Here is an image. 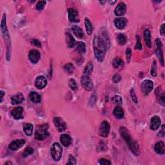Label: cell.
Masks as SVG:
<instances>
[{"instance_id":"obj_43","label":"cell","mask_w":165,"mask_h":165,"mask_svg":"<svg viewBox=\"0 0 165 165\" xmlns=\"http://www.w3.org/2000/svg\"><path fill=\"white\" fill-rule=\"evenodd\" d=\"M126 55H127V59L128 62H130V59H131V56H132V51H131V49L128 48L127 49V51H126Z\"/></svg>"},{"instance_id":"obj_16","label":"cell","mask_w":165,"mask_h":165,"mask_svg":"<svg viewBox=\"0 0 165 165\" xmlns=\"http://www.w3.org/2000/svg\"><path fill=\"white\" fill-rule=\"evenodd\" d=\"M127 11V6L124 3H120L115 9V14L117 16L124 15Z\"/></svg>"},{"instance_id":"obj_36","label":"cell","mask_w":165,"mask_h":165,"mask_svg":"<svg viewBox=\"0 0 165 165\" xmlns=\"http://www.w3.org/2000/svg\"><path fill=\"white\" fill-rule=\"evenodd\" d=\"M68 85L72 90H76L78 89L77 82L75 81V80H74V79H70V81H69Z\"/></svg>"},{"instance_id":"obj_9","label":"cell","mask_w":165,"mask_h":165,"mask_svg":"<svg viewBox=\"0 0 165 165\" xmlns=\"http://www.w3.org/2000/svg\"><path fill=\"white\" fill-rule=\"evenodd\" d=\"M68 19L70 22L78 23L80 22V18H79V13L77 10L74 8H69L68 9Z\"/></svg>"},{"instance_id":"obj_24","label":"cell","mask_w":165,"mask_h":165,"mask_svg":"<svg viewBox=\"0 0 165 165\" xmlns=\"http://www.w3.org/2000/svg\"><path fill=\"white\" fill-rule=\"evenodd\" d=\"M100 36L101 38L103 39L104 41L106 43L107 46L109 47L110 46V39H109V36H108V32L106 31V29L105 28H102L100 31Z\"/></svg>"},{"instance_id":"obj_6","label":"cell","mask_w":165,"mask_h":165,"mask_svg":"<svg viewBox=\"0 0 165 165\" xmlns=\"http://www.w3.org/2000/svg\"><path fill=\"white\" fill-rule=\"evenodd\" d=\"M154 88L153 81L150 80H144L141 84V91L144 95L149 94L152 91Z\"/></svg>"},{"instance_id":"obj_48","label":"cell","mask_w":165,"mask_h":165,"mask_svg":"<svg viewBox=\"0 0 165 165\" xmlns=\"http://www.w3.org/2000/svg\"><path fill=\"white\" fill-rule=\"evenodd\" d=\"M1 103H2V101H3V96H4V95H5V92H3V90H1Z\"/></svg>"},{"instance_id":"obj_35","label":"cell","mask_w":165,"mask_h":165,"mask_svg":"<svg viewBox=\"0 0 165 165\" xmlns=\"http://www.w3.org/2000/svg\"><path fill=\"white\" fill-rule=\"evenodd\" d=\"M112 102L114 104H116L118 105H121L123 103V100L119 95H115V96L112 98Z\"/></svg>"},{"instance_id":"obj_11","label":"cell","mask_w":165,"mask_h":165,"mask_svg":"<svg viewBox=\"0 0 165 165\" xmlns=\"http://www.w3.org/2000/svg\"><path fill=\"white\" fill-rule=\"evenodd\" d=\"M156 44H157V48L156 51V54L157 56V58H159L161 65L163 66L164 65V59H163V55L162 43H161V41L159 39L157 38L156 39Z\"/></svg>"},{"instance_id":"obj_45","label":"cell","mask_w":165,"mask_h":165,"mask_svg":"<svg viewBox=\"0 0 165 165\" xmlns=\"http://www.w3.org/2000/svg\"><path fill=\"white\" fill-rule=\"evenodd\" d=\"M99 163L101 165H104V164H111V162L108 160H107L105 159H101L99 161Z\"/></svg>"},{"instance_id":"obj_3","label":"cell","mask_w":165,"mask_h":165,"mask_svg":"<svg viewBox=\"0 0 165 165\" xmlns=\"http://www.w3.org/2000/svg\"><path fill=\"white\" fill-rule=\"evenodd\" d=\"M48 126L47 124L39 125L37 127L36 133L35 138L38 141H43L45 138H47L48 136Z\"/></svg>"},{"instance_id":"obj_2","label":"cell","mask_w":165,"mask_h":165,"mask_svg":"<svg viewBox=\"0 0 165 165\" xmlns=\"http://www.w3.org/2000/svg\"><path fill=\"white\" fill-rule=\"evenodd\" d=\"M119 132L121 137L126 141L128 147L132 152L134 155H136V156H139L140 154L139 146L137 142L135 141L134 139L131 137L127 128L124 127H121L120 128Z\"/></svg>"},{"instance_id":"obj_10","label":"cell","mask_w":165,"mask_h":165,"mask_svg":"<svg viewBox=\"0 0 165 165\" xmlns=\"http://www.w3.org/2000/svg\"><path fill=\"white\" fill-rule=\"evenodd\" d=\"M25 143V140L23 139L13 141L12 143H10L9 148L12 151H17L19 148H21Z\"/></svg>"},{"instance_id":"obj_18","label":"cell","mask_w":165,"mask_h":165,"mask_svg":"<svg viewBox=\"0 0 165 165\" xmlns=\"http://www.w3.org/2000/svg\"><path fill=\"white\" fill-rule=\"evenodd\" d=\"M23 108L22 107H17L13 109L11 112V114L15 119H21L23 117Z\"/></svg>"},{"instance_id":"obj_34","label":"cell","mask_w":165,"mask_h":165,"mask_svg":"<svg viewBox=\"0 0 165 165\" xmlns=\"http://www.w3.org/2000/svg\"><path fill=\"white\" fill-rule=\"evenodd\" d=\"M33 152H34V149L32 147H27L25 149L24 151L23 152V157H27L28 156H29L30 155H31L33 154Z\"/></svg>"},{"instance_id":"obj_42","label":"cell","mask_w":165,"mask_h":165,"mask_svg":"<svg viewBox=\"0 0 165 165\" xmlns=\"http://www.w3.org/2000/svg\"><path fill=\"white\" fill-rule=\"evenodd\" d=\"M113 81L114 82H115V83H117V82H119L121 80V76L119 75V74H115L114 76H113Z\"/></svg>"},{"instance_id":"obj_27","label":"cell","mask_w":165,"mask_h":165,"mask_svg":"<svg viewBox=\"0 0 165 165\" xmlns=\"http://www.w3.org/2000/svg\"><path fill=\"white\" fill-rule=\"evenodd\" d=\"M29 97L31 99V100L35 103H38L41 100V97L40 96V95L38 94V93H36L35 92H31V93L29 94Z\"/></svg>"},{"instance_id":"obj_31","label":"cell","mask_w":165,"mask_h":165,"mask_svg":"<svg viewBox=\"0 0 165 165\" xmlns=\"http://www.w3.org/2000/svg\"><path fill=\"white\" fill-rule=\"evenodd\" d=\"M112 65L115 68H119L121 67H123L124 65V61L122 60V59L119 58H115L113 60V63Z\"/></svg>"},{"instance_id":"obj_15","label":"cell","mask_w":165,"mask_h":165,"mask_svg":"<svg viewBox=\"0 0 165 165\" xmlns=\"http://www.w3.org/2000/svg\"><path fill=\"white\" fill-rule=\"evenodd\" d=\"M127 23V19L124 18H117L115 19L114 24L118 29H123L126 27Z\"/></svg>"},{"instance_id":"obj_21","label":"cell","mask_w":165,"mask_h":165,"mask_svg":"<svg viewBox=\"0 0 165 165\" xmlns=\"http://www.w3.org/2000/svg\"><path fill=\"white\" fill-rule=\"evenodd\" d=\"M154 149L157 154L160 155H163L165 152V147L163 142L161 141H158L157 143L155 144Z\"/></svg>"},{"instance_id":"obj_13","label":"cell","mask_w":165,"mask_h":165,"mask_svg":"<svg viewBox=\"0 0 165 165\" xmlns=\"http://www.w3.org/2000/svg\"><path fill=\"white\" fill-rule=\"evenodd\" d=\"M28 58L29 60L32 63H37L39 59H40V53H39V51L34 50H34H31L28 54Z\"/></svg>"},{"instance_id":"obj_49","label":"cell","mask_w":165,"mask_h":165,"mask_svg":"<svg viewBox=\"0 0 165 165\" xmlns=\"http://www.w3.org/2000/svg\"><path fill=\"white\" fill-rule=\"evenodd\" d=\"M115 2H116L115 1H110V3H112V4H114V3H115Z\"/></svg>"},{"instance_id":"obj_50","label":"cell","mask_w":165,"mask_h":165,"mask_svg":"<svg viewBox=\"0 0 165 165\" xmlns=\"http://www.w3.org/2000/svg\"><path fill=\"white\" fill-rule=\"evenodd\" d=\"M12 164L11 162H8V163H6L5 164Z\"/></svg>"},{"instance_id":"obj_17","label":"cell","mask_w":165,"mask_h":165,"mask_svg":"<svg viewBox=\"0 0 165 165\" xmlns=\"http://www.w3.org/2000/svg\"><path fill=\"white\" fill-rule=\"evenodd\" d=\"M25 100L24 95L22 93H19L16 94L15 95H13L11 97V102L12 105H18V104H21Z\"/></svg>"},{"instance_id":"obj_7","label":"cell","mask_w":165,"mask_h":165,"mask_svg":"<svg viewBox=\"0 0 165 165\" xmlns=\"http://www.w3.org/2000/svg\"><path fill=\"white\" fill-rule=\"evenodd\" d=\"M110 132V124L107 121H104L101 123L99 128V135L101 137H106Z\"/></svg>"},{"instance_id":"obj_47","label":"cell","mask_w":165,"mask_h":165,"mask_svg":"<svg viewBox=\"0 0 165 165\" xmlns=\"http://www.w3.org/2000/svg\"><path fill=\"white\" fill-rule=\"evenodd\" d=\"M164 26H165V25L163 24L160 28V34L162 36H164Z\"/></svg>"},{"instance_id":"obj_5","label":"cell","mask_w":165,"mask_h":165,"mask_svg":"<svg viewBox=\"0 0 165 165\" xmlns=\"http://www.w3.org/2000/svg\"><path fill=\"white\" fill-rule=\"evenodd\" d=\"M91 76L92 75L83 74L81 79L82 87L87 91H90L94 88V82Z\"/></svg>"},{"instance_id":"obj_19","label":"cell","mask_w":165,"mask_h":165,"mask_svg":"<svg viewBox=\"0 0 165 165\" xmlns=\"http://www.w3.org/2000/svg\"><path fill=\"white\" fill-rule=\"evenodd\" d=\"M60 141L63 146L68 147L71 144L72 139L71 137L69 136L68 134H62L60 136Z\"/></svg>"},{"instance_id":"obj_41","label":"cell","mask_w":165,"mask_h":165,"mask_svg":"<svg viewBox=\"0 0 165 165\" xmlns=\"http://www.w3.org/2000/svg\"><path fill=\"white\" fill-rule=\"evenodd\" d=\"M76 164V160H75V157L72 156V155H70L68 157V162L67 164Z\"/></svg>"},{"instance_id":"obj_29","label":"cell","mask_w":165,"mask_h":165,"mask_svg":"<svg viewBox=\"0 0 165 165\" xmlns=\"http://www.w3.org/2000/svg\"><path fill=\"white\" fill-rule=\"evenodd\" d=\"M93 70H94L93 63H92L91 61H90V62H88L87 65H86L85 69H84V71H83V74L92 75Z\"/></svg>"},{"instance_id":"obj_23","label":"cell","mask_w":165,"mask_h":165,"mask_svg":"<svg viewBox=\"0 0 165 165\" xmlns=\"http://www.w3.org/2000/svg\"><path fill=\"white\" fill-rule=\"evenodd\" d=\"M66 42H67V46L69 48H72L75 47V40L70 33H66Z\"/></svg>"},{"instance_id":"obj_1","label":"cell","mask_w":165,"mask_h":165,"mask_svg":"<svg viewBox=\"0 0 165 165\" xmlns=\"http://www.w3.org/2000/svg\"><path fill=\"white\" fill-rule=\"evenodd\" d=\"M94 54L97 60L100 62H103L105 59L107 49L109 48L104 41L100 36L95 35L94 39Z\"/></svg>"},{"instance_id":"obj_39","label":"cell","mask_w":165,"mask_h":165,"mask_svg":"<svg viewBox=\"0 0 165 165\" xmlns=\"http://www.w3.org/2000/svg\"><path fill=\"white\" fill-rule=\"evenodd\" d=\"M130 95H131V97L133 101L135 103H138V101H137V98L136 96V92H135V90L134 89H131L130 90Z\"/></svg>"},{"instance_id":"obj_22","label":"cell","mask_w":165,"mask_h":165,"mask_svg":"<svg viewBox=\"0 0 165 165\" xmlns=\"http://www.w3.org/2000/svg\"><path fill=\"white\" fill-rule=\"evenodd\" d=\"M143 37L144 40L145 41L147 46L148 48L151 47V33L148 29L145 30L143 32Z\"/></svg>"},{"instance_id":"obj_37","label":"cell","mask_w":165,"mask_h":165,"mask_svg":"<svg viewBox=\"0 0 165 165\" xmlns=\"http://www.w3.org/2000/svg\"><path fill=\"white\" fill-rule=\"evenodd\" d=\"M46 2L45 1H39L38 2L36 6V9L38 10V11H42L43 9L45 8V6L46 5Z\"/></svg>"},{"instance_id":"obj_8","label":"cell","mask_w":165,"mask_h":165,"mask_svg":"<svg viewBox=\"0 0 165 165\" xmlns=\"http://www.w3.org/2000/svg\"><path fill=\"white\" fill-rule=\"evenodd\" d=\"M54 123L55 128L59 132H63L67 129V124L61 117H55L54 118Z\"/></svg>"},{"instance_id":"obj_14","label":"cell","mask_w":165,"mask_h":165,"mask_svg":"<svg viewBox=\"0 0 165 165\" xmlns=\"http://www.w3.org/2000/svg\"><path fill=\"white\" fill-rule=\"evenodd\" d=\"M161 123V121L160 119V117L157 115L151 117V123H150V128L152 130H157L158 128L160 127V125Z\"/></svg>"},{"instance_id":"obj_20","label":"cell","mask_w":165,"mask_h":165,"mask_svg":"<svg viewBox=\"0 0 165 165\" xmlns=\"http://www.w3.org/2000/svg\"><path fill=\"white\" fill-rule=\"evenodd\" d=\"M72 31L73 32L74 35L76 36L78 38L82 39L84 38V32L82 31V29L77 25L72 26L71 28Z\"/></svg>"},{"instance_id":"obj_4","label":"cell","mask_w":165,"mask_h":165,"mask_svg":"<svg viewBox=\"0 0 165 165\" xmlns=\"http://www.w3.org/2000/svg\"><path fill=\"white\" fill-rule=\"evenodd\" d=\"M63 152V148L58 143H54L51 147V156L55 161H59L61 157Z\"/></svg>"},{"instance_id":"obj_33","label":"cell","mask_w":165,"mask_h":165,"mask_svg":"<svg viewBox=\"0 0 165 165\" xmlns=\"http://www.w3.org/2000/svg\"><path fill=\"white\" fill-rule=\"evenodd\" d=\"M117 38L118 43L120 45H123L124 44H126L127 38L123 34H121V33L120 34H118Z\"/></svg>"},{"instance_id":"obj_30","label":"cell","mask_w":165,"mask_h":165,"mask_svg":"<svg viewBox=\"0 0 165 165\" xmlns=\"http://www.w3.org/2000/svg\"><path fill=\"white\" fill-rule=\"evenodd\" d=\"M85 25L87 34L88 35H91L92 31H93V27H92V25L90 21L89 20V19L87 18H86L85 19Z\"/></svg>"},{"instance_id":"obj_46","label":"cell","mask_w":165,"mask_h":165,"mask_svg":"<svg viewBox=\"0 0 165 165\" xmlns=\"http://www.w3.org/2000/svg\"><path fill=\"white\" fill-rule=\"evenodd\" d=\"M164 125L163 124L162 126V128H161V131L158 134V136H160V137H163L164 136Z\"/></svg>"},{"instance_id":"obj_32","label":"cell","mask_w":165,"mask_h":165,"mask_svg":"<svg viewBox=\"0 0 165 165\" xmlns=\"http://www.w3.org/2000/svg\"><path fill=\"white\" fill-rule=\"evenodd\" d=\"M64 70L67 72L68 74H72L74 71V66L73 64L70 63H68L66 64L63 67Z\"/></svg>"},{"instance_id":"obj_38","label":"cell","mask_w":165,"mask_h":165,"mask_svg":"<svg viewBox=\"0 0 165 165\" xmlns=\"http://www.w3.org/2000/svg\"><path fill=\"white\" fill-rule=\"evenodd\" d=\"M151 74L153 76H156L157 75V64L156 61H154L153 62L152 67H151Z\"/></svg>"},{"instance_id":"obj_40","label":"cell","mask_w":165,"mask_h":165,"mask_svg":"<svg viewBox=\"0 0 165 165\" xmlns=\"http://www.w3.org/2000/svg\"><path fill=\"white\" fill-rule=\"evenodd\" d=\"M136 39H137V43L136 45V49H138V50H141L142 49V44L141 41V38L139 36H136Z\"/></svg>"},{"instance_id":"obj_26","label":"cell","mask_w":165,"mask_h":165,"mask_svg":"<svg viewBox=\"0 0 165 165\" xmlns=\"http://www.w3.org/2000/svg\"><path fill=\"white\" fill-rule=\"evenodd\" d=\"M113 113L115 115V117L119 119H121L123 118L124 116V110L123 108L119 106H117L114 108Z\"/></svg>"},{"instance_id":"obj_25","label":"cell","mask_w":165,"mask_h":165,"mask_svg":"<svg viewBox=\"0 0 165 165\" xmlns=\"http://www.w3.org/2000/svg\"><path fill=\"white\" fill-rule=\"evenodd\" d=\"M33 129H34V127L31 123H25L23 124V131L27 136H32Z\"/></svg>"},{"instance_id":"obj_12","label":"cell","mask_w":165,"mask_h":165,"mask_svg":"<svg viewBox=\"0 0 165 165\" xmlns=\"http://www.w3.org/2000/svg\"><path fill=\"white\" fill-rule=\"evenodd\" d=\"M47 85V80L43 75H39L35 80V86L38 89H43Z\"/></svg>"},{"instance_id":"obj_44","label":"cell","mask_w":165,"mask_h":165,"mask_svg":"<svg viewBox=\"0 0 165 165\" xmlns=\"http://www.w3.org/2000/svg\"><path fill=\"white\" fill-rule=\"evenodd\" d=\"M32 43L33 45L36 46V47H38L39 48L41 47V43L39 40H38V39H33V40L32 41Z\"/></svg>"},{"instance_id":"obj_28","label":"cell","mask_w":165,"mask_h":165,"mask_svg":"<svg viewBox=\"0 0 165 165\" xmlns=\"http://www.w3.org/2000/svg\"><path fill=\"white\" fill-rule=\"evenodd\" d=\"M75 48H76V50L79 53H80L81 54H84L86 53V51H87V49H86V45L82 42H78L77 43H75Z\"/></svg>"}]
</instances>
